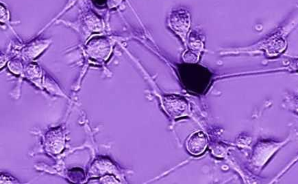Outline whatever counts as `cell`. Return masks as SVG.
I'll list each match as a JSON object with an SVG mask.
<instances>
[{"instance_id": "obj_1", "label": "cell", "mask_w": 298, "mask_h": 184, "mask_svg": "<svg viewBox=\"0 0 298 184\" xmlns=\"http://www.w3.org/2000/svg\"><path fill=\"white\" fill-rule=\"evenodd\" d=\"M163 106L168 116L172 118L183 117L189 114L188 103L183 98L176 95L167 96L163 98Z\"/></svg>"}, {"instance_id": "obj_2", "label": "cell", "mask_w": 298, "mask_h": 184, "mask_svg": "<svg viewBox=\"0 0 298 184\" xmlns=\"http://www.w3.org/2000/svg\"><path fill=\"white\" fill-rule=\"evenodd\" d=\"M170 25L177 34L185 39L190 26L188 13L184 10L174 12L170 16Z\"/></svg>"}, {"instance_id": "obj_3", "label": "cell", "mask_w": 298, "mask_h": 184, "mask_svg": "<svg viewBox=\"0 0 298 184\" xmlns=\"http://www.w3.org/2000/svg\"><path fill=\"white\" fill-rule=\"evenodd\" d=\"M209 138L203 131H196L191 134L187 142V149L194 156L202 154L207 149Z\"/></svg>"}, {"instance_id": "obj_4", "label": "cell", "mask_w": 298, "mask_h": 184, "mask_svg": "<svg viewBox=\"0 0 298 184\" xmlns=\"http://www.w3.org/2000/svg\"><path fill=\"white\" fill-rule=\"evenodd\" d=\"M183 58L186 62L196 63L199 59V55L193 50H187L184 54Z\"/></svg>"}, {"instance_id": "obj_5", "label": "cell", "mask_w": 298, "mask_h": 184, "mask_svg": "<svg viewBox=\"0 0 298 184\" xmlns=\"http://www.w3.org/2000/svg\"><path fill=\"white\" fill-rule=\"evenodd\" d=\"M297 70H298V66H297Z\"/></svg>"}]
</instances>
